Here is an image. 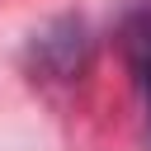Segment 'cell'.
<instances>
[{
  "mask_svg": "<svg viewBox=\"0 0 151 151\" xmlns=\"http://www.w3.org/2000/svg\"><path fill=\"white\" fill-rule=\"evenodd\" d=\"M123 47H127L132 71L146 80V76H151V9H142V14L127 19V28H123Z\"/></svg>",
  "mask_w": 151,
  "mask_h": 151,
  "instance_id": "cell-1",
  "label": "cell"
},
{
  "mask_svg": "<svg viewBox=\"0 0 151 151\" xmlns=\"http://www.w3.org/2000/svg\"><path fill=\"white\" fill-rule=\"evenodd\" d=\"M146 127H151V76H146Z\"/></svg>",
  "mask_w": 151,
  "mask_h": 151,
  "instance_id": "cell-2",
  "label": "cell"
}]
</instances>
